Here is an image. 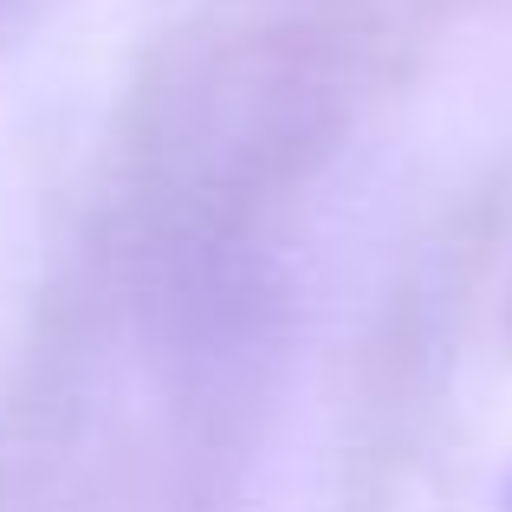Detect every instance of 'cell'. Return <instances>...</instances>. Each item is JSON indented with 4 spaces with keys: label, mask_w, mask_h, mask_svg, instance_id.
I'll use <instances>...</instances> for the list:
<instances>
[{
    "label": "cell",
    "mask_w": 512,
    "mask_h": 512,
    "mask_svg": "<svg viewBox=\"0 0 512 512\" xmlns=\"http://www.w3.org/2000/svg\"><path fill=\"white\" fill-rule=\"evenodd\" d=\"M26 7H39V0H0V33H7V26H13V20H20V13H26Z\"/></svg>",
    "instance_id": "6da1fadb"
},
{
    "label": "cell",
    "mask_w": 512,
    "mask_h": 512,
    "mask_svg": "<svg viewBox=\"0 0 512 512\" xmlns=\"http://www.w3.org/2000/svg\"><path fill=\"white\" fill-rule=\"evenodd\" d=\"M506 512H512V487H506Z\"/></svg>",
    "instance_id": "7a4b0ae2"
}]
</instances>
